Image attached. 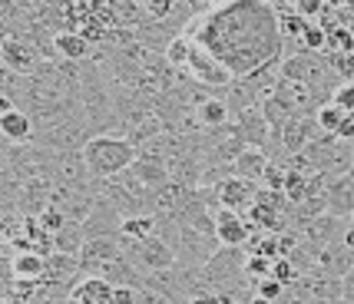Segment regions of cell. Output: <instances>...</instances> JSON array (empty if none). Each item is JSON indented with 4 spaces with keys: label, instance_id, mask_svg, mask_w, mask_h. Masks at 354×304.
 <instances>
[{
    "label": "cell",
    "instance_id": "cell-1",
    "mask_svg": "<svg viewBox=\"0 0 354 304\" xmlns=\"http://www.w3.org/2000/svg\"><path fill=\"white\" fill-rule=\"evenodd\" d=\"M196 44L209 50L235 79L285 60L281 17L265 0H229L199 20Z\"/></svg>",
    "mask_w": 354,
    "mask_h": 304
},
{
    "label": "cell",
    "instance_id": "cell-2",
    "mask_svg": "<svg viewBox=\"0 0 354 304\" xmlns=\"http://www.w3.org/2000/svg\"><path fill=\"white\" fill-rule=\"evenodd\" d=\"M80 152H83V162H86L93 179H116V175H123L139 155V149L126 136H109V133L90 136Z\"/></svg>",
    "mask_w": 354,
    "mask_h": 304
},
{
    "label": "cell",
    "instance_id": "cell-3",
    "mask_svg": "<svg viewBox=\"0 0 354 304\" xmlns=\"http://www.w3.org/2000/svg\"><path fill=\"white\" fill-rule=\"evenodd\" d=\"M126 242V238H123ZM126 261H133V265H139L142 272L149 274H159V272H169V268H176V248L172 245H166L159 235H149V238H142V242H126Z\"/></svg>",
    "mask_w": 354,
    "mask_h": 304
},
{
    "label": "cell",
    "instance_id": "cell-4",
    "mask_svg": "<svg viewBox=\"0 0 354 304\" xmlns=\"http://www.w3.org/2000/svg\"><path fill=\"white\" fill-rule=\"evenodd\" d=\"M189 73L196 76L202 86H212V90H225L232 79H235V76H232L209 50H202L196 40H192V53H189Z\"/></svg>",
    "mask_w": 354,
    "mask_h": 304
},
{
    "label": "cell",
    "instance_id": "cell-5",
    "mask_svg": "<svg viewBox=\"0 0 354 304\" xmlns=\"http://www.w3.org/2000/svg\"><path fill=\"white\" fill-rule=\"evenodd\" d=\"M344 228H348V218H338V215L324 212V215H318L305 231H301V238H305L315 251H324L328 245H335V242L344 238Z\"/></svg>",
    "mask_w": 354,
    "mask_h": 304
},
{
    "label": "cell",
    "instance_id": "cell-6",
    "mask_svg": "<svg viewBox=\"0 0 354 304\" xmlns=\"http://www.w3.org/2000/svg\"><path fill=\"white\" fill-rule=\"evenodd\" d=\"M218 189V202L222 209H232V212H248L255 205V196H259V182H248V179H239V175H229Z\"/></svg>",
    "mask_w": 354,
    "mask_h": 304
},
{
    "label": "cell",
    "instance_id": "cell-7",
    "mask_svg": "<svg viewBox=\"0 0 354 304\" xmlns=\"http://www.w3.org/2000/svg\"><path fill=\"white\" fill-rule=\"evenodd\" d=\"M252 231H255V228L248 225L239 212H232V209H218L216 212V238H218V245H225V248H245V242L252 238Z\"/></svg>",
    "mask_w": 354,
    "mask_h": 304
},
{
    "label": "cell",
    "instance_id": "cell-8",
    "mask_svg": "<svg viewBox=\"0 0 354 304\" xmlns=\"http://www.w3.org/2000/svg\"><path fill=\"white\" fill-rule=\"evenodd\" d=\"M235 126H239V133H242L248 149H268L272 129H268V120H265V113H262V103L242 109L239 120H235Z\"/></svg>",
    "mask_w": 354,
    "mask_h": 304
},
{
    "label": "cell",
    "instance_id": "cell-9",
    "mask_svg": "<svg viewBox=\"0 0 354 304\" xmlns=\"http://www.w3.org/2000/svg\"><path fill=\"white\" fill-rule=\"evenodd\" d=\"M324 202L328 212L338 218H354V179L344 175H328V189H324Z\"/></svg>",
    "mask_w": 354,
    "mask_h": 304
},
{
    "label": "cell",
    "instance_id": "cell-10",
    "mask_svg": "<svg viewBox=\"0 0 354 304\" xmlns=\"http://www.w3.org/2000/svg\"><path fill=\"white\" fill-rule=\"evenodd\" d=\"M66 304H113V285H109L106 278H83V281L73 285Z\"/></svg>",
    "mask_w": 354,
    "mask_h": 304
},
{
    "label": "cell",
    "instance_id": "cell-11",
    "mask_svg": "<svg viewBox=\"0 0 354 304\" xmlns=\"http://www.w3.org/2000/svg\"><path fill=\"white\" fill-rule=\"evenodd\" d=\"M46 274V255H37V251H17L10 258V278L14 281H44Z\"/></svg>",
    "mask_w": 354,
    "mask_h": 304
},
{
    "label": "cell",
    "instance_id": "cell-12",
    "mask_svg": "<svg viewBox=\"0 0 354 304\" xmlns=\"http://www.w3.org/2000/svg\"><path fill=\"white\" fill-rule=\"evenodd\" d=\"M318 268H322L324 274H335V278H344L348 272H354V255L351 248L344 242H335L328 245L322 255H318Z\"/></svg>",
    "mask_w": 354,
    "mask_h": 304
},
{
    "label": "cell",
    "instance_id": "cell-13",
    "mask_svg": "<svg viewBox=\"0 0 354 304\" xmlns=\"http://www.w3.org/2000/svg\"><path fill=\"white\" fill-rule=\"evenodd\" d=\"M268 166H272V159H268L265 149H245L232 162V172H235L239 179H248V182H262V175Z\"/></svg>",
    "mask_w": 354,
    "mask_h": 304
},
{
    "label": "cell",
    "instance_id": "cell-14",
    "mask_svg": "<svg viewBox=\"0 0 354 304\" xmlns=\"http://www.w3.org/2000/svg\"><path fill=\"white\" fill-rule=\"evenodd\" d=\"M33 133V122H30V113H24V109H7V113H0V136L7 139V142H27Z\"/></svg>",
    "mask_w": 354,
    "mask_h": 304
},
{
    "label": "cell",
    "instance_id": "cell-15",
    "mask_svg": "<svg viewBox=\"0 0 354 304\" xmlns=\"http://www.w3.org/2000/svg\"><path fill=\"white\" fill-rule=\"evenodd\" d=\"M229 116H232V109L229 103L222 99V96H205L199 106H196V120H199L202 129H218V126H229Z\"/></svg>",
    "mask_w": 354,
    "mask_h": 304
},
{
    "label": "cell",
    "instance_id": "cell-16",
    "mask_svg": "<svg viewBox=\"0 0 354 304\" xmlns=\"http://www.w3.org/2000/svg\"><path fill=\"white\" fill-rule=\"evenodd\" d=\"M83 245H86L83 222H66V225L53 235V251H60V255H73V258H80Z\"/></svg>",
    "mask_w": 354,
    "mask_h": 304
},
{
    "label": "cell",
    "instance_id": "cell-17",
    "mask_svg": "<svg viewBox=\"0 0 354 304\" xmlns=\"http://www.w3.org/2000/svg\"><path fill=\"white\" fill-rule=\"evenodd\" d=\"M0 57L10 70H30L33 66V46H27L24 40H3Z\"/></svg>",
    "mask_w": 354,
    "mask_h": 304
},
{
    "label": "cell",
    "instance_id": "cell-18",
    "mask_svg": "<svg viewBox=\"0 0 354 304\" xmlns=\"http://www.w3.org/2000/svg\"><path fill=\"white\" fill-rule=\"evenodd\" d=\"M53 46H57V53L66 57V60H83V57L90 53V40H86L83 33H57Z\"/></svg>",
    "mask_w": 354,
    "mask_h": 304
},
{
    "label": "cell",
    "instance_id": "cell-19",
    "mask_svg": "<svg viewBox=\"0 0 354 304\" xmlns=\"http://www.w3.org/2000/svg\"><path fill=\"white\" fill-rule=\"evenodd\" d=\"M149 235H156V215H129V218H123L126 242H142Z\"/></svg>",
    "mask_w": 354,
    "mask_h": 304
},
{
    "label": "cell",
    "instance_id": "cell-20",
    "mask_svg": "<svg viewBox=\"0 0 354 304\" xmlns=\"http://www.w3.org/2000/svg\"><path fill=\"white\" fill-rule=\"evenodd\" d=\"M315 120H318V129H322L324 136H338V129L344 126L348 113H344V109H338L335 103H324V106L315 113Z\"/></svg>",
    "mask_w": 354,
    "mask_h": 304
},
{
    "label": "cell",
    "instance_id": "cell-21",
    "mask_svg": "<svg viewBox=\"0 0 354 304\" xmlns=\"http://www.w3.org/2000/svg\"><path fill=\"white\" fill-rule=\"evenodd\" d=\"M189 53H192V40L189 37H172L166 46V63L169 66H189Z\"/></svg>",
    "mask_w": 354,
    "mask_h": 304
},
{
    "label": "cell",
    "instance_id": "cell-22",
    "mask_svg": "<svg viewBox=\"0 0 354 304\" xmlns=\"http://www.w3.org/2000/svg\"><path fill=\"white\" fill-rule=\"evenodd\" d=\"M301 44H305V50H308V53H318V50H324V46H328V30H324L322 23H315V20H311L308 30H305V37H301Z\"/></svg>",
    "mask_w": 354,
    "mask_h": 304
},
{
    "label": "cell",
    "instance_id": "cell-23",
    "mask_svg": "<svg viewBox=\"0 0 354 304\" xmlns=\"http://www.w3.org/2000/svg\"><path fill=\"white\" fill-rule=\"evenodd\" d=\"M37 218H40V225L46 228V231H50V235H57V231H60L63 225H66V222H70V218H66V215L60 212V209H57V205H46L44 212L37 215Z\"/></svg>",
    "mask_w": 354,
    "mask_h": 304
},
{
    "label": "cell",
    "instance_id": "cell-24",
    "mask_svg": "<svg viewBox=\"0 0 354 304\" xmlns=\"http://www.w3.org/2000/svg\"><path fill=\"white\" fill-rule=\"evenodd\" d=\"M285 288L288 285H281V281H275V278H262L259 285H255V294L259 298H265V301H281V294H285Z\"/></svg>",
    "mask_w": 354,
    "mask_h": 304
},
{
    "label": "cell",
    "instance_id": "cell-25",
    "mask_svg": "<svg viewBox=\"0 0 354 304\" xmlns=\"http://www.w3.org/2000/svg\"><path fill=\"white\" fill-rule=\"evenodd\" d=\"M331 103H335L338 109H344V113H351V116H354V79L341 83L338 90H335V96H331Z\"/></svg>",
    "mask_w": 354,
    "mask_h": 304
},
{
    "label": "cell",
    "instance_id": "cell-26",
    "mask_svg": "<svg viewBox=\"0 0 354 304\" xmlns=\"http://www.w3.org/2000/svg\"><path fill=\"white\" fill-rule=\"evenodd\" d=\"M268 278H275V281H281V285H292L295 278H298V272H295V265L288 258H275L272 261V274Z\"/></svg>",
    "mask_w": 354,
    "mask_h": 304
},
{
    "label": "cell",
    "instance_id": "cell-27",
    "mask_svg": "<svg viewBox=\"0 0 354 304\" xmlns=\"http://www.w3.org/2000/svg\"><path fill=\"white\" fill-rule=\"evenodd\" d=\"M176 3H179V0H139V7H142L149 17H156V20H162L166 14H172Z\"/></svg>",
    "mask_w": 354,
    "mask_h": 304
},
{
    "label": "cell",
    "instance_id": "cell-28",
    "mask_svg": "<svg viewBox=\"0 0 354 304\" xmlns=\"http://www.w3.org/2000/svg\"><path fill=\"white\" fill-rule=\"evenodd\" d=\"M262 185H265V189H272V192H285V169L272 162V166L265 169Z\"/></svg>",
    "mask_w": 354,
    "mask_h": 304
},
{
    "label": "cell",
    "instance_id": "cell-29",
    "mask_svg": "<svg viewBox=\"0 0 354 304\" xmlns=\"http://www.w3.org/2000/svg\"><path fill=\"white\" fill-rule=\"evenodd\" d=\"M292 3H295V14H301L305 20H315L324 7V0H292Z\"/></svg>",
    "mask_w": 354,
    "mask_h": 304
},
{
    "label": "cell",
    "instance_id": "cell-30",
    "mask_svg": "<svg viewBox=\"0 0 354 304\" xmlns=\"http://www.w3.org/2000/svg\"><path fill=\"white\" fill-rule=\"evenodd\" d=\"M113 304H136V288H116L113 285Z\"/></svg>",
    "mask_w": 354,
    "mask_h": 304
},
{
    "label": "cell",
    "instance_id": "cell-31",
    "mask_svg": "<svg viewBox=\"0 0 354 304\" xmlns=\"http://www.w3.org/2000/svg\"><path fill=\"white\" fill-rule=\"evenodd\" d=\"M341 301H348V304H354V272H348L344 278H341Z\"/></svg>",
    "mask_w": 354,
    "mask_h": 304
},
{
    "label": "cell",
    "instance_id": "cell-32",
    "mask_svg": "<svg viewBox=\"0 0 354 304\" xmlns=\"http://www.w3.org/2000/svg\"><path fill=\"white\" fill-rule=\"evenodd\" d=\"M341 242L348 245V248H351V255H354V222L348 228H344V238H341Z\"/></svg>",
    "mask_w": 354,
    "mask_h": 304
},
{
    "label": "cell",
    "instance_id": "cell-33",
    "mask_svg": "<svg viewBox=\"0 0 354 304\" xmlns=\"http://www.w3.org/2000/svg\"><path fill=\"white\" fill-rule=\"evenodd\" d=\"M248 304H275V301H265V298H259V294H255V298H252Z\"/></svg>",
    "mask_w": 354,
    "mask_h": 304
},
{
    "label": "cell",
    "instance_id": "cell-34",
    "mask_svg": "<svg viewBox=\"0 0 354 304\" xmlns=\"http://www.w3.org/2000/svg\"><path fill=\"white\" fill-rule=\"evenodd\" d=\"M348 175H351V179H354V166H351V172H348Z\"/></svg>",
    "mask_w": 354,
    "mask_h": 304
}]
</instances>
